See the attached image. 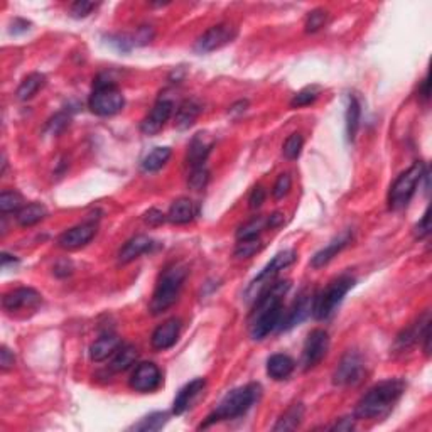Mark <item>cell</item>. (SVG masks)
<instances>
[{
    "label": "cell",
    "mask_w": 432,
    "mask_h": 432,
    "mask_svg": "<svg viewBox=\"0 0 432 432\" xmlns=\"http://www.w3.org/2000/svg\"><path fill=\"white\" fill-rule=\"evenodd\" d=\"M289 291V282L272 284L269 289L258 295L250 315V336L255 341L267 338L272 331L277 330L284 316L282 297Z\"/></svg>",
    "instance_id": "obj_1"
},
{
    "label": "cell",
    "mask_w": 432,
    "mask_h": 432,
    "mask_svg": "<svg viewBox=\"0 0 432 432\" xmlns=\"http://www.w3.org/2000/svg\"><path fill=\"white\" fill-rule=\"evenodd\" d=\"M405 392V382L402 378H389L372 387L354 409L356 419H383L390 413Z\"/></svg>",
    "instance_id": "obj_2"
},
{
    "label": "cell",
    "mask_w": 432,
    "mask_h": 432,
    "mask_svg": "<svg viewBox=\"0 0 432 432\" xmlns=\"http://www.w3.org/2000/svg\"><path fill=\"white\" fill-rule=\"evenodd\" d=\"M186 277L187 267L184 264H179V262H172L161 272L149 304L150 315L159 316L174 306Z\"/></svg>",
    "instance_id": "obj_3"
},
{
    "label": "cell",
    "mask_w": 432,
    "mask_h": 432,
    "mask_svg": "<svg viewBox=\"0 0 432 432\" xmlns=\"http://www.w3.org/2000/svg\"><path fill=\"white\" fill-rule=\"evenodd\" d=\"M260 394L262 387L258 383H249V385L231 390V392L225 395L223 400L220 402V405L215 411L206 417V420L199 426V429H205V427L213 426V424L221 422V420H230L245 416L258 400Z\"/></svg>",
    "instance_id": "obj_4"
},
{
    "label": "cell",
    "mask_w": 432,
    "mask_h": 432,
    "mask_svg": "<svg viewBox=\"0 0 432 432\" xmlns=\"http://www.w3.org/2000/svg\"><path fill=\"white\" fill-rule=\"evenodd\" d=\"M426 164L420 161L413 162L411 168L395 179V183L390 186L389 191V208L392 212H400L411 203L413 194H416L417 186L426 176Z\"/></svg>",
    "instance_id": "obj_5"
},
{
    "label": "cell",
    "mask_w": 432,
    "mask_h": 432,
    "mask_svg": "<svg viewBox=\"0 0 432 432\" xmlns=\"http://www.w3.org/2000/svg\"><path fill=\"white\" fill-rule=\"evenodd\" d=\"M354 286V279L350 275H339L338 279L331 280L321 293L315 294V301H312V311L311 315L315 319L323 321L328 319L336 311L348 291Z\"/></svg>",
    "instance_id": "obj_6"
},
{
    "label": "cell",
    "mask_w": 432,
    "mask_h": 432,
    "mask_svg": "<svg viewBox=\"0 0 432 432\" xmlns=\"http://www.w3.org/2000/svg\"><path fill=\"white\" fill-rule=\"evenodd\" d=\"M90 110L98 117H112L117 115L125 105V98L122 91L115 87L113 81H97L95 90L91 93Z\"/></svg>",
    "instance_id": "obj_7"
},
{
    "label": "cell",
    "mask_w": 432,
    "mask_h": 432,
    "mask_svg": "<svg viewBox=\"0 0 432 432\" xmlns=\"http://www.w3.org/2000/svg\"><path fill=\"white\" fill-rule=\"evenodd\" d=\"M295 258H297V255H295L294 250H284V252L277 253V255L265 265L264 271H262L260 274L250 282V286L247 287L245 291L247 301L255 302L258 295L272 286V282H274L275 277L279 275V272L284 271L286 267H289L291 264H294Z\"/></svg>",
    "instance_id": "obj_8"
},
{
    "label": "cell",
    "mask_w": 432,
    "mask_h": 432,
    "mask_svg": "<svg viewBox=\"0 0 432 432\" xmlns=\"http://www.w3.org/2000/svg\"><path fill=\"white\" fill-rule=\"evenodd\" d=\"M236 38V27L227 22H221V24L213 25L209 27L205 34L201 36L194 44V51L199 54H208L213 51L221 49L227 44H230L231 41Z\"/></svg>",
    "instance_id": "obj_9"
},
{
    "label": "cell",
    "mask_w": 432,
    "mask_h": 432,
    "mask_svg": "<svg viewBox=\"0 0 432 432\" xmlns=\"http://www.w3.org/2000/svg\"><path fill=\"white\" fill-rule=\"evenodd\" d=\"M330 350V334L324 330H312L302 350V365L306 370L317 367Z\"/></svg>",
    "instance_id": "obj_10"
},
{
    "label": "cell",
    "mask_w": 432,
    "mask_h": 432,
    "mask_svg": "<svg viewBox=\"0 0 432 432\" xmlns=\"http://www.w3.org/2000/svg\"><path fill=\"white\" fill-rule=\"evenodd\" d=\"M161 380L162 375L157 365L152 363V361H144V363L137 365L130 380H128V385L135 392L149 394L154 392L161 385Z\"/></svg>",
    "instance_id": "obj_11"
},
{
    "label": "cell",
    "mask_w": 432,
    "mask_h": 432,
    "mask_svg": "<svg viewBox=\"0 0 432 432\" xmlns=\"http://www.w3.org/2000/svg\"><path fill=\"white\" fill-rule=\"evenodd\" d=\"M363 376V360L358 353L348 352L341 358L339 365L336 367L333 382L334 385H354Z\"/></svg>",
    "instance_id": "obj_12"
},
{
    "label": "cell",
    "mask_w": 432,
    "mask_h": 432,
    "mask_svg": "<svg viewBox=\"0 0 432 432\" xmlns=\"http://www.w3.org/2000/svg\"><path fill=\"white\" fill-rule=\"evenodd\" d=\"M41 302H43V297L38 291L31 289V287H19V289H14L3 295L2 308L7 312H19L39 308Z\"/></svg>",
    "instance_id": "obj_13"
},
{
    "label": "cell",
    "mask_w": 432,
    "mask_h": 432,
    "mask_svg": "<svg viewBox=\"0 0 432 432\" xmlns=\"http://www.w3.org/2000/svg\"><path fill=\"white\" fill-rule=\"evenodd\" d=\"M312 301H315V293L309 289L302 291V293L297 295V299L294 301V304L291 306L289 312L282 316V321H280V324H279V330L287 331V330H291V328L301 324L306 317L311 315Z\"/></svg>",
    "instance_id": "obj_14"
},
{
    "label": "cell",
    "mask_w": 432,
    "mask_h": 432,
    "mask_svg": "<svg viewBox=\"0 0 432 432\" xmlns=\"http://www.w3.org/2000/svg\"><path fill=\"white\" fill-rule=\"evenodd\" d=\"M174 112V105H172L171 100L161 98L156 105L152 106V110L149 112V115L142 120L140 124V130L146 135H156L164 128V125L168 124L169 118L172 117Z\"/></svg>",
    "instance_id": "obj_15"
},
{
    "label": "cell",
    "mask_w": 432,
    "mask_h": 432,
    "mask_svg": "<svg viewBox=\"0 0 432 432\" xmlns=\"http://www.w3.org/2000/svg\"><path fill=\"white\" fill-rule=\"evenodd\" d=\"M97 234V227L93 223H83L78 227H73L59 235L58 245L65 250H78L81 247L88 245Z\"/></svg>",
    "instance_id": "obj_16"
},
{
    "label": "cell",
    "mask_w": 432,
    "mask_h": 432,
    "mask_svg": "<svg viewBox=\"0 0 432 432\" xmlns=\"http://www.w3.org/2000/svg\"><path fill=\"white\" fill-rule=\"evenodd\" d=\"M429 326H431L429 312H426L422 317H419L417 323H413L411 328H407V330H404L400 334L397 336L395 345H394L395 352L404 353V352H407V350H411L412 346H416L417 343L422 339L424 331H426Z\"/></svg>",
    "instance_id": "obj_17"
},
{
    "label": "cell",
    "mask_w": 432,
    "mask_h": 432,
    "mask_svg": "<svg viewBox=\"0 0 432 432\" xmlns=\"http://www.w3.org/2000/svg\"><path fill=\"white\" fill-rule=\"evenodd\" d=\"M352 240H353L352 230H345L343 234H339L334 240H331L324 249H321L319 252L311 258V267L321 269V267H324V265L330 264V262L333 260V258L338 255L343 249L348 247V243L352 242Z\"/></svg>",
    "instance_id": "obj_18"
},
{
    "label": "cell",
    "mask_w": 432,
    "mask_h": 432,
    "mask_svg": "<svg viewBox=\"0 0 432 432\" xmlns=\"http://www.w3.org/2000/svg\"><path fill=\"white\" fill-rule=\"evenodd\" d=\"M179 330L181 324L177 319H168L166 323H162L161 326L156 328V331L152 333V338H150L152 348L157 350V352H164V350H169L171 346H174L177 336H179Z\"/></svg>",
    "instance_id": "obj_19"
},
{
    "label": "cell",
    "mask_w": 432,
    "mask_h": 432,
    "mask_svg": "<svg viewBox=\"0 0 432 432\" xmlns=\"http://www.w3.org/2000/svg\"><path fill=\"white\" fill-rule=\"evenodd\" d=\"M206 380L205 378H194L193 382L186 383L183 389L179 390V394L176 395L174 404H172V413L174 416H181L187 411V409L193 405V402L199 397V394L205 390Z\"/></svg>",
    "instance_id": "obj_20"
},
{
    "label": "cell",
    "mask_w": 432,
    "mask_h": 432,
    "mask_svg": "<svg viewBox=\"0 0 432 432\" xmlns=\"http://www.w3.org/2000/svg\"><path fill=\"white\" fill-rule=\"evenodd\" d=\"M152 247L154 242L149 236L137 235L134 236V238L128 240V242L122 247V250L118 252V260H120V264H130V262H134L135 258H139L142 253L149 252Z\"/></svg>",
    "instance_id": "obj_21"
},
{
    "label": "cell",
    "mask_w": 432,
    "mask_h": 432,
    "mask_svg": "<svg viewBox=\"0 0 432 432\" xmlns=\"http://www.w3.org/2000/svg\"><path fill=\"white\" fill-rule=\"evenodd\" d=\"M213 149V140L208 139L206 134H196L191 140L190 150H187V164L191 169L198 168V166H205L206 159Z\"/></svg>",
    "instance_id": "obj_22"
},
{
    "label": "cell",
    "mask_w": 432,
    "mask_h": 432,
    "mask_svg": "<svg viewBox=\"0 0 432 432\" xmlns=\"http://www.w3.org/2000/svg\"><path fill=\"white\" fill-rule=\"evenodd\" d=\"M120 338L117 334H103L90 346V358L93 361H103L120 348Z\"/></svg>",
    "instance_id": "obj_23"
},
{
    "label": "cell",
    "mask_w": 432,
    "mask_h": 432,
    "mask_svg": "<svg viewBox=\"0 0 432 432\" xmlns=\"http://www.w3.org/2000/svg\"><path fill=\"white\" fill-rule=\"evenodd\" d=\"M294 360L291 356L284 353H277L272 354L267 360V375L271 378H274L279 382V380H286L287 376L294 372Z\"/></svg>",
    "instance_id": "obj_24"
},
{
    "label": "cell",
    "mask_w": 432,
    "mask_h": 432,
    "mask_svg": "<svg viewBox=\"0 0 432 432\" xmlns=\"http://www.w3.org/2000/svg\"><path fill=\"white\" fill-rule=\"evenodd\" d=\"M194 216H196V208H194V203L187 198L176 199L168 213V220L174 225L190 223Z\"/></svg>",
    "instance_id": "obj_25"
},
{
    "label": "cell",
    "mask_w": 432,
    "mask_h": 432,
    "mask_svg": "<svg viewBox=\"0 0 432 432\" xmlns=\"http://www.w3.org/2000/svg\"><path fill=\"white\" fill-rule=\"evenodd\" d=\"M201 112H203V106L198 100H194V98L184 100L176 112V125L181 128V130L190 128L191 125L196 122V118L199 117V113Z\"/></svg>",
    "instance_id": "obj_26"
},
{
    "label": "cell",
    "mask_w": 432,
    "mask_h": 432,
    "mask_svg": "<svg viewBox=\"0 0 432 432\" xmlns=\"http://www.w3.org/2000/svg\"><path fill=\"white\" fill-rule=\"evenodd\" d=\"M139 350L134 345H120V348L113 353L110 370L112 372H125L137 361Z\"/></svg>",
    "instance_id": "obj_27"
},
{
    "label": "cell",
    "mask_w": 432,
    "mask_h": 432,
    "mask_svg": "<svg viewBox=\"0 0 432 432\" xmlns=\"http://www.w3.org/2000/svg\"><path fill=\"white\" fill-rule=\"evenodd\" d=\"M47 215L46 206L41 205V203H31V205H25L17 212V223L21 227H32V225H38L39 221H43Z\"/></svg>",
    "instance_id": "obj_28"
},
{
    "label": "cell",
    "mask_w": 432,
    "mask_h": 432,
    "mask_svg": "<svg viewBox=\"0 0 432 432\" xmlns=\"http://www.w3.org/2000/svg\"><path fill=\"white\" fill-rule=\"evenodd\" d=\"M345 120H346V135H348L350 142H353V140L356 139L358 128H360V120H361V105L356 97L348 98Z\"/></svg>",
    "instance_id": "obj_29"
},
{
    "label": "cell",
    "mask_w": 432,
    "mask_h": 432,
    "mask_svg": "<svg viewBox=\"0 0 432 432\" xmlns=\"http://www.w3.org/2000/svg\"><path fill=\"white\" fill-rule=\"evenodd\" d=\"M302 417H304V407L302 404H294L293 407L287 409L282 413L277 424L274 426V431H294L301 426Z\"/></svg>",
    "instance_id": "obj_30"
},
{
    "label": "cell",
    "mask_w": 432,
    "mask_h": 432,
    "mask_svg": "<svg viewBox=\"0 0 432 432\" xmlns=\"http://www.w3.org/2000/svg\"><path fill=\"white\" fill-rule=\"evenodd\" d=\"M169 157H171V149L169 147H156L150 150L142 161V171L146 172H156L159 169L164 168L168 164Z\"/></svg>",
    "instance_id": "obj_31"
},
{
    "label": "cell",
    "mask_w": 432,
    "mask_h": 432,
    "mask_svg": "<svg viewBox=\"0 0 432 432\" xmlns=\"http://www.w3.org/2000/svg\"><path fill=\"white\" fill-rule=\"evenodd\" d=\"M44 83H46V78L41 73H32V75L25 76L21 87L17 88V98L21 102H27V100H31L44 87Z\"/></svg>",
    "instance_id": "obj_32"
},
{
    "label": "cell",
    "mask_w": 432,
    "mask_h": 432,
    "mask_svg": "<svg viewBox=\"0 0 432 432\" xmlns=\"http://www.w3.org/2000/svg\"><path fill=\"white\" fill-rule=\"evenodd\" d=\"M265 227H267V218L255 216L253 220H250L249 223H245L243 227L238 228V231H236V240L242 242V240L258 238V235L264 231Z\"/></svg>",
    "instance_id": "obj_33"
},
{
    "label": "cell",
    "mask_w": 432,
    "mask_h": 432,
    "mask_svg": "<svg viewBox=\"0 0 432 432\" xmlns=\"http://www.w3.org/2000/svg\"><path fill=\"white\" fill-rule=\"evenodd\" d=\"M166 422H168V413L166 412H154V413H150V416L144 417L140 422L134 424V427H132V429L144 431V432H154V431L162 429V427L166 426Z\"/></svg>",
    "instance_id": "obj_34"
},
{
    "label": "cell",
    "mask_w": 432,
    "mask_h": 432,
    "mask_svg": "<svg viewBox=\"0 0 432 432\" xmlns=\"http://www.w3.org/2000/svg\"><path fill=\"white\" fill-rule=\"evenodd\" d=\"M208 181H209L208 168H206V166H198V168L191 169L190 177H187V186L194 191H201L205 190Z\"/></svg>",
    "instance_id": "obj_35"
},
{
    "label": "cell",
    "mask_w": 432,
    "mask_h": 432,
    "mask_svg": "<svg viewBox=\"0 0 432 432\" xmlns=\"http://www.w3.org/2000/svg\"><path fill=\"white\" fill-rule=\"evenodd\" d=\"M22 208V196L16 191H3L0 194V212L5 215V213L19 212Z\"/></svg>",
    "instance_id": "obj_36"
},
{
    "label": "cell",
    "mask_w": 432,
    "mask_h": 432,
    "mask_svg": "<svg viewBox=\"0 0 432 432\" xmlns=\"http://www.w3.org/2000/svg\"><path fill=\"white\" fill-rule=\"evenodd\" d=\"M302 146H304V139H302L301 134L289 135L282 147L284 156L289 159V161H295V159H299V156H301Z\"/></svg>",
    "instance_id": "obj_37"
},
{
    "label": "cell",
    "mask_w": 432,
    "mask_h": 432,
    "mask_svg": "<svg viewBox=\"0 0 432 432\" xmlns=\"http://www.w3.org/2000/svg\"><path fill=\"white\" fill-rule=\"evenodd\" d=\"M328 22V12L324 9H315L308 14L306 19V32H317Z\"/></svg>",
    "instance_id": "obj_38"
},
{
    "label": "cell",
    "mask_w": 432,
    "mask_h": 432,
    "mask_svg": "<svg viewBox=\"0 0 432 432\" xmlns=\"http://www.w3.org/2000/svg\"><path fill=\"white\" fill-rule=\"evenodd\" d=\"M260 249H262V243L258 238L242 240V242H238V245H236L235 257L236 258H250L252 255H255V253Z\"/></svg>",
    "instance_id": "obj_39"
},
{
    "label": "cell",
    "mask_w": 432,
    "mask_h": 432,
    "mask_svg": "<svg viewBox=\"0 0 432 432\" xmlns=\"http://www.w3.org/2000/svg\"><path fill=\"white\" fill-rule=\"evenodd\" d=\"M319 97V91L316 90L315 87H309V88H304L302 91H299V93L294 95V98L291 100V106L293 109H301V106H308L311 105L312 102H316V98Z\"/></svg>",
    "instance_id": "obj_40"
},
{
    "label": "cell",
    "mask_w": 432,
    "mask_h": 432,
    "mask_svg": "<svg viewBox=\"0 0 432 432\" xmlns=\"http://www.w3.org/2000/svg\"><path fill=\"white\" fill-rule=\"evenodd\" d=\"M98 7V3L95 2H87V0H78V2H75L71 5V9H69V14H71V17H75V19H83V17H88L91 12H93L95 9Z\"/></svg>",
    "instance_id": "obj_41"
},
{
    "label": "cell",
    "mask_w": 432,
    "mask_h": 432,
    "mask_svg": "<svg viewBox=\"0 0 432 432\" xmlns=\"http://www.w3.org/2000/svg\"><path fill=\"white\" fill-rule=\"evenodd\" d=\"M291 186H293V179H291L289 174H280L277 177L274 190H272V196L274 199H282L284 196H287L291 191Z\"/></svg>",
    "instance_id": "obj_42"
},
{
    "label": "cell",
    "mask_w": 432,
    "mask_h": 432,
    "mask_svg": "<svg viewBox=\"0 0 432 432\" xmlns=\"http://www.w3.org/2000/svg\"><path fill=\"white\" fill-rule=\"evenodd\" d=\"M429 231H431V208L427 206L426 213H424L419 223L413 228V235H416L417 238H424V236L429 235Z\"/></svg>",
    "instance_id": "obj_43"
},
{
    "label": "cell",
    "mask_w": 432,
    "mask_h": 432,
    "mask_svg": "<svg viewBox=\"0 0 432 432\" xmlns=\"http://www.w3.org/2000/svg\"><path fill=\"white\" fill-rule=\"evenodd\" d=\"M265 196H267V193H265V190L262 186H257L253 187V191L250 193V198H249V206L250 209H258L262 205L265 203Z\"/></svg>",
    "instance_id": "obj_44"
},
{
    "label": "cell",
    "mask_w": 432,
    "mask_h": 432,
    "mask_svg": "<svg viewBox=\"0 0 432 432\" xmlns=\"http://www.w3.org/2000/svg\"><path fill=\"white\" fill-rule=\"evenodd\" d=\"M144 220H146V223H149L150 227H159V225H162L166 220H168V216H166L162 212H159V209L152 208L144 215Z\"/></svg>",
    "instance_id": "obj_45"
},
{
    "label": "cell",
    "mask_w": 432,
    "mask_h": 432,
    "mask_svg": "<svg viewBox=\"0 0 432 432\" xmlns=\"http://www.w3.org/2000/svg\"><path fill=\"white\" fill-rule=\"evenodd\" d=\"M14 361H16V358H14V353L10 352L9 348H5L3 346L2 352H0V367H2L3 372L10 370V368L14 367Z\"/></svg>",
    "instance_id": "obj_46"
},
{
    "label": "cell",
    "mask_w": 432,
    "mask_h": 432,
    "mask_svg": "<svg viewBox=\"0 0 432 432\" xmlns=\"http://www.w3.org/2000/svg\"><path fill=\"white\" fill-rule=\"evenodd\" d=\"M354 427L353 424V419L352 417H343V419H339V422H336L331 429L333 431H352Z\"/></svg>",
    "instance_id": "obj_47"
},
{
    "label": "cell",
    "mask_w": 432,
    "mask_h": 432,
    "mask_svg": "<svg viewBox=\"0 0 432 432\" xmlns=\"http://www.w3.org/2000/svg\"><path fill=\"white\" fill-rule=\"evenodd\" d=\"M282 221H284V216L280 215V213H274V215L267 218V227L269 228H275V227H279V225L282 223Z\"/></svg>",
    "instance_id": "obj_48"
},
{
    "label": "cell",
    "mask_w": 432,
    "mask_h": 432,
    "mask_svg": "<svg viewBox=\"0 0 432 432\" xmlns=\"http://www.w3.org/2000/svg\"><path fill=\"white\" fill-rule=\"evenodd\" d=\"M420 95H422L424 100L429 98L431 95V90H429V76H426L422 81V87H420Z\"/></svg>",
    "instance_id": "obj_49"
},
{
    "label": "cell",
    "mask_w": 432,
    "mask_h": 432,
    "mask_svg": "<svg viewBox=\"0 0 432 432\" xmlns=\"http://www.w3.org/2000/svg\"><path fill=\"white\" fill-rule=\"evenodd\" d=\"M9 262H16V258H14L12 255H9V253H3V255H2V265H3V267H5V265L9 264Z\"/></svg>",
    "instance_id": "obj_50"
}]
</instances>
